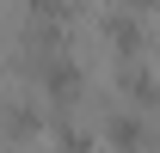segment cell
Here are the masks:
<instances>
[{"label": "cell", "mask_w": 160, "mask_h": 153, "mask_svg": "<svg viewBox=\"0 0 160 153\" xmlns=\"http://www.w3.org/2000/svg\"><path fill=\"white\" fill-rule=\"evenodd\" d=\"M56 153H92V135H80V129H62V135H56Z\"/></svg>", "instance_id": "cell-5"}, {"label": "cell", "mask_w": 160, "mask_h": 153, "mask_svg": "<svg viewBox=\"0 0 160 153\" xmlns=\"http://www.w3.org/2000/svg\"><path fill=\"white\" fill-rule=\"evenodd\" d=\"M129 98L148 104V110H160V80H154V74H129Z\"/></svg>", "instance_id": "cell-4"}, {"label": "cell", "mask_w": 160, "mask_h": 153, "mask_svg": "<svg viewBox=\"0 0 160 153\" xmlns=\"http://www.w3.org/2000/svg\"><path fill=\"white\" fill-rule=\"evenodd\" d=\"M37 19H68V0H31Z\"/></svg>", "instance_id": "cell-6"}, {"label": "cell", "mask_w": 160, "mask_h": 153, "mask_svg": "<svg viewBox=\"0 0 160 153\" xmlns=\"http://www.w3.org/2000/svg\"><path fill=\"white\" fill-rule=\"evenodd\" d=\"M111 147H117V153H136L142 147V123H136V116H111Z\"/></svg>", "instance_id": "cell-2"}, {"label": "cell", "mask_w": 160, "mask_h": 153, "mask_svg": "<svg viewBox=\"0 0 160 153\" xmlns=\"http://www.w3.org/2000/svg\"><path fill=\"white\" fill-rule=\"evenodd\" d=\"M43 86H49L56 98H74V86H80V67H74L68 55H56V61H43Z\"/></svg>", "instance_id": "cell-1"}, {"label": "cell", "mask_w": 160, "mask_h": 153, "mask_svg": "<svg viewBox=\"0 0 160 153\" xmlns=\"http://www.w3.org/2000/svg\"><path fill=\"white\" fill-rule=\"evenodd\" d=\"M105 31H111V43H117V55H136V49H142V31H136V19H111Z\"/></svg>", "instance_id": "cell-3"}, {"label": "cell", "mask_w": 160, "mask_h": 153, "mask_svg": "<svg viewBox=\"0 0 160 153\" xmlns=\"http://www.w3.org/2000/svg\"><path fill=\"white\" fill-rule=\"evenodd\" d=\"M123 6H154V0H123Z\"/></svg>", "instance_id": "cell-7"}]
</instances>
